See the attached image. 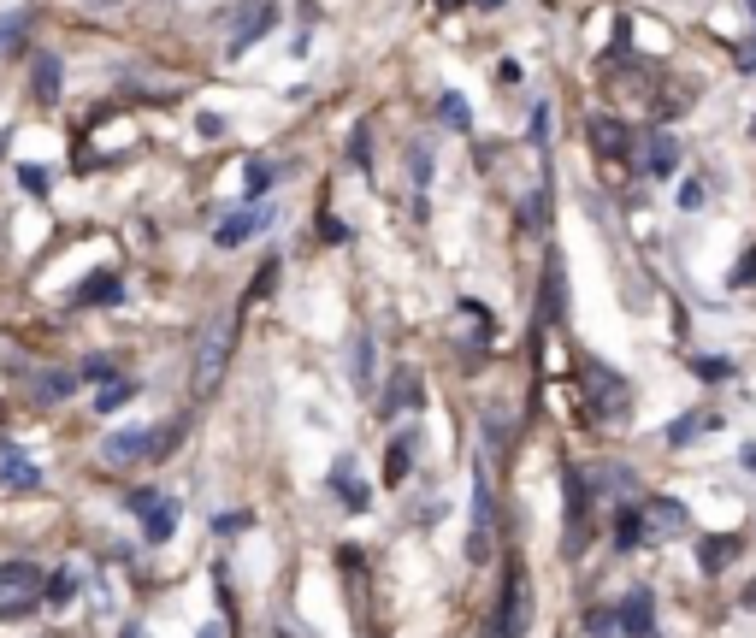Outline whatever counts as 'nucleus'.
I'll return each mask as SVG.
<instances>
[{"label": "nucleus", "mask_w": 756, "mask_h": 638, "mask_svg": "<svg viewBox=\"0 0 756 638\" xmlns=\"http://www.w3.org/2000/svg\"><path fill=\"white\" fill-rule=\"evenodd\" d=\"M739 550H745V538L721 532V538H703V544H697V562H703V574H721V568H727Z\"/></svg>", "instance_id": "nucleus-18"}, {"label": "nucleus", "mask_w": 756, "mask_h": 638, "mask_svg": "<svg viewBox=\"0 0 756 638\" xmlns=\"http://www.w3.org/2000/svg\"><path fill=\"white\" fill-rule=\"evenodd\" d=\"M644 172H650V178L680 172V142H674V136H650V148H644Z\"/></svg>", "instance_id": "nucleus-21"}, {"label": "nucleus", "mask_w": 756, "mask_h": 638, "mask_svg": "<svg viewBox=\"0 0 756 638\" xmlns=\"http://www.w3.org/2000/svg\"><path fill=\"white\" fill-rule=\"evenodd\" d=\"M479 6H503V0H479Z\"/></svg>", "instance_id": "nucleus-47"}, {"label": "nucleus", "mask_w": 756, "mask_h": 638, "mask_svg": "<svg viewBox=\"0 0 756 638\" xmlns=\"http://www.w3.org/2000/svg\"><path fill=\"white\" fill-rule=\"evenodd\" d=\"M438 119L455 130V136H467V130H473V107H467V95H455V89H449V95L438 101Z\"/></svg>", "instance_id": "nucleus-25"}, {"label": "nucleus", "mask_w": 756, "mask_h": 638, "mask_svg": "<svg viewBox=\"0 0 756 638\" xmlns=\"http://www.w3.org/2000/svg\"><path fill=\"white\" fill-rule=\"evenodd\" d=\"M367 142H373V130L355 125V136H349V166H361V172H373V154H367Z\"/></svg>", "instance_id": "nucleus-33"}, {"label": "nucleus", "mask_w": 756, "mask_h": 638, "mask_svg": "<svg viewBox=\"0 0 756 638\" xmlns=\"http://www.w3.org/2000/svg\"><path fill=\"white\" fill-rule=\"evenodd\" d=\"M178 503H172V497H160V503H154V509L142 514V538H148V544H166V538H172V532H178Z\"/></svg>", "instance_id": "nucleus-19"}, {"label": "nucleus", "mask_w": 756, "mask_h": 638, "mask_svg": "<svg viewBox=\"0 0 756 638\" xmlns=\"http://www.w3.org/2000/svg\"><path fill=\"white\" fill-rule=\"evenodd\" d=\"M414 438H420V432H414V426H408V432H396V438H390V455H384V485H402V479H408V473H414Z\"/></svg>", "instance_id": "nucleus-17"}, {"label": "nucleus", "mask_w": 756, "mask_h": 638, "mask_svg": "<svg viewBox=\"0 0 756 638\" xmlns=\"http://www.w3.org/2000/svg\"><path fill=\"white\" fill-rule=\"evenodd\" d=\"M585 136H591L603 154H627V130L615 125V119H591V125H585Z\"/></svg>", "instance_id": "nucleus-27"}, {"label": "nucleus", "mask_w": 756, "mask_h": 638, "mask_svg": "<svg viewBox=\"0 0 756 638\" xmlns=\"http://www.w3.org/2000/svg\"><path fill=\"white\" fill-rule=\"evenodd\" d=\"M491 550H497V497H491V473L479 467L473 473V538H467V556L491 562Z\"/></svg>", "instance_id": "nucleus-6"}, {"label": "nucleus", "mask_w": 756, "mask_h": 638, "mask_svg": "<svg viewBox=\"0 0 756 638\" xmlns=\"http://www.w3.org/2000/svg\"><path fill=\"white\" fill-rule=\"evenodd\" d=\"M420 396H426V390H420V373H414V367H396V379H390V390L378 396V414H384V420H396V414L420 408Z\"/></svg>", "instance_id": "nucleus-11"}, {"label": "nucleus", "mask_w": 756, "mask_h": 638, "mask_svg": "<svg viewBox=\"0 0 756 638\" xmlns=\"http://www.w3.org/2000/svg\"><path fill=\"white\" fill-rule=\"evenodd\" d=\"M349 384H355V390H373V337H367V331H361L355 349H349Z\"/></svg>", "instance_id": "nucleus-24"}, {"label": "nucleus", "mask_w": 756, "mask_h": 638, "mask_svg": "<svg viewBox=\"0 0 756 638\" xmlns=\"http://www.w3.org/2000/svg\"><path fill=\"white\" fill-rule=\"evenodd\" d=\"M231 343H237V319H213L207 331H201V349H195V373H189V384H195V396H213V384H219V373H225V361H231Z\"/></svg>", "instance_id": "nucleus-3"}, {"label": "nucleus", "mask_w": 756, "mask_h": 638, "mask_svg": "<svg viewBox=\"0 0 756 638\" xmlns=\"http://www.w3.org/2000/svg\"><path fill=\"white\" fill-rule=\"evenodd\" d=\"M24 36H30V6L0 12V54H18V48H24Z\"/></svg>", "instance_id": "nucleus-23"}, {"label": "nucleus", "mask_w": 756, "mask_h": 638, "mask_svg": "<svg viewBox=\"0 0 756 638\" xmlns=\"http://www.w3.org/2000/svg\"><path fill=\"white\" fill-rule=\"evenodd\" d=\"M644 538H650L644 509H638V503H627V509H621V520H615V550H638Z\"/></svg>", "instance_id": "nucleus-22"}, {"label": "nucleus", "mask_w": 756, "mask_h": 638, "mask_svg": "<svg viewBox=\"0 0 756 638\" xmlns=\"http://www.w3.org/2000/svg\"><path fill=\"white\" fill-rule=\"evenodd\" d=\"M562 485H567V544H562V550L579 562V556H585V538H591V503H597V479H591L585 467H567Z\"/></svg>", "instance_id": "nucleus-4"}, {"label": "nucleus", "mask_w": 756, "mask_h": 638, "mask_svg": "<svg viewBox=\"0 0 756 638\" xmlns=\"http://www.w3.org/2000/svg\"><path fill=\"white\" fill-rule=\"evenodd\" d=\"M119 638H148V627H136V621H130V627H119Z\"/></svg>", "instance_id": "nucleus-44"}, {"label": "nucleus", "mask_w": 756, "mask_h": 638, "mask_svg": "<svg viewBox=\"0 0 756 638\" xmlns=\"http://www.w3.org/2000/svg\"><path fill=\"white\" fill-rule=\"evenodd\" d=\"M585 408H591V420H621V414L632 408L627 379L609 373L603 361H591V367H585Z\"/></svg>", "instance_id": "nucleus-5"}, {"label": "nucleus", "mask_w": 756, "mask_h": 638, "mask_svg": "<svg viewBox=\"0 0 756 638\" xmlns=\"http://www.w3.org/2000/svg\"><path fill=\"white\" fill-rule=\"evenodd\" d=\"M154 444V432H142V426H125V432H113L107 444H101V461L107 467H130V461H142Z\"/></svg>", "instance_id": "nucleus-13"}, {"label": "nucleus", "mask_w": 756, "mask_h": 638, "mask_svg": "<svg viewBox=\"0 0 756 638\" xmlns=\"http://www.w3.org/2000/svg\"><path fill=\"white\" fill-rule=\"evenodd\" d=\"M751 18H756V0H751Z\"/></svg>", "instance_id": "nucleus-48"}, {"label": "nucleus", "mask_w": 756, "mask_h": 638, "mask_svg": "<svg viewBox=\"0 0 756 638\" xmlns=\"http://www.w3.org/2000/svg\"><path fill=\"white\" fill-rule=\"evenodd\" d=\"M178 432H184V420H172V426H154V444H148V455H172V449H178Z\"/></svg>", "instance_id": "nucleus-35"}, {"label": "nucleus", "mask_w": 756, "mask_h": 638, "mask_svg": "<svg viewBox=\"0 0 756 638\" xmlns=\"http://www.w3.org/2000/svg\"><path fill=\"white\" fill-rule=\"evenodd\" d=\"M18 184H24L30 195H48V184H54V178H48L42 166H18Z\"/></svg>", "instance_id": "nucleus-37"}, {"label": "nucleus", "mask_w": 756, "mask_h": 638, "mask_svg": "<svg viewBox=\"0 0 756 638\" xmlns=\"http://www.w3.org/2000/svg\"><path fill=\"white\" fill-rule=\"evenodd\" d=\"M272 178H278V166H272V160H260V154H254L249 166H243V190H249V201H260V195L272 190Z\"/></svg>", "instance_id": "nucleus-28"}, {"label": "nucleus", "mask_w": 756, "mask_h": 638, "mask_svg": "<svg viewBox=\"0 0 756 638\" xmlns=\"http://www.w3.org/2000/svg\"><path fill=\"white\" fill-rule=\"evenodd\" d=\"M154 503H160V491H130V497H125V509H130V514H148Z\"/></svg>", "instance_id": "nucleus-42"}, {"label": "nucleus", "mask_w": 756, "mask_h": 638, "mask_svg": "<svg viewBox=\"0 0 756 638\" xmlns=\"http://www.w3.org/2000/svg\"><path fill=\"white\" fill-rule=\"evenodd\" d=\"M77 585H83V579L71 574V568H60V574H48V603H71V597H77Z\"/></svg>", "instance_id": "nucleus-31"}, {"label": "nucleus", "mask_w": 756, "mask_h": 638, "mask_svg": "<svg viewBox=\"0 0 756 638\" xmlns=\"http://www.w3.org/2000/svg\"><path fill=\"white\" fill-rule=\"evenodd\" d=\"M0 455H6V461H0V485H6V491H36V485H42V467H36V461H24L12 444L0 449Z\"/></svg>", "instance_id": "nucleus-16"}, {"label": "nucleus", "mask_w": 756, "mask_h": 638, "mask_svg": "<svg viewBox=\"0 0 756 638\" xmlns=\"http://www.w3.org/2000/svg\"><path fill=\"white\" fill-rule=\"evenodd\" d=\"M36 603H48V574L36 562H0V621H18Z\"/></svg>", "instance_id": "nucleus-2"}, {"label": "nucleus", "mask_w": 756, "mask_h": 638, "mask_svg": "<svg viewBox=\"0 0 756 638\" xmlns=\"http://www.w3.org/2000/svg\"><path fill=\"white\" fill-rule=\"evenodd\" d=\"M408 166H414V184L426 190V178H432V154H426V148H408Z\"/></svg>", "instance_id": "nucleus-40"}, {"label": "nucleus", "mask_w": 756, "mask_h": 638, "mask_svg": "<svg viewBox=\"0 0 756 638\" xmlns=\"http://www.w3.org/2000/svg\"><path fill=\"white\" fill-rule=\"evenodd\" d=\"M272 225V207H260L254 201L249 213H231V219H219L213 225V249H237V243H249L254 231H266Z\"/></svg>", "instance_id": "nucleus-10"}, {"label": "nucleus", "mask_w": 756, "mask_h": 638, "mask_svg": "<svg viewBox=\"0 0 756 638\" xmlns=\"http://www.w3.org/2000/svg\"><path fill=\"white\" fill-rule=\"evenodd\" d=\"M638 509H644L650 538H686V532H692V514H686V503H680V497H644Z\"/></svg>", "instance_id": "nucleus-9"}, {"label": "nucleus", "mask_w": 756, "mask_h": 638, "mask_svg": "<svg viewBox=\"0 0 756 638\" xmlns=\"http://www.w3.org/2000/svg\"><path fill=\"white\" fill-rule=\"evenodd\" d=\"M195 638H225V627H213V621H207V627H201Z\"/></svg>", "instance_id": "nucleus-45"}, {"label": "nucleus", "mask_w": 756, "mask_h": 638, "mask_svg": "<svg viewBox=\"0 0 756 638\" xmlns=\"http://www.w3.org/2000/svg\"><path fill=\"white\" fill-rule=\"evenodd\" d=\"M550 119H556V113H550V101H538V107H532V125H526L532 148H544V142H550Z\"/></svg>", "instance_id": "nucleus-34"}, {"label": "nucleus", "mask_w": 756, "mask_h": 638, "mask_svg": "<svg viewBox=\"0 0 756 638\" xmlns=\"http://www.w3.org/2000/svg\"><path fill=\"white\" fill-rule=\"evenodd\" d=\"M125 402H136V384L130 379H107L101 390H95V414H119Z\"/></svg>", "instance_id": "nucleus-26"}, {"label": "nucleus", "mask_w": 756, "mask_h": 638, "mask_svg": "<svg viewBox=\"0 0 756 638\" xmlns=\"http://www.w3.org/2000/svg\"><path fill=\"white\" fill-rule=\"evenodd\" d=\"M243 526H249V514H243V509H231V514H219V520H213V532H219V538H237Z\"/></svg>", "instance_id": "nucleus-38"}, {"label": "nucleus", "mask_w": 756, "mask_h": 638, "mask_svg": "<svg viewBox=\"0 0 756 638\" xmlns=\"http://www.w3.org/2000/svg\"><path fill=\"white\" fill-rule=\"evenodd\" d=\"M692 367H697V379H727V373H733L727 361H692Z\"/></svg>", "instance_id": "nucleus-43"}, {"label": "nucleus", "mask_w": 756, "mask_h": 638, "mask_svg": "<svg viewBox=\"0 0 756 638\" xmlns=\"http://www.w3.org/2000/svg\"><path fill=\"white\" fill-rule=\"evenodd\" d=\"M479 426H485V444L497 449V461H503L508 449H514V438H508V420L497 414V408H485V414H479Z\"/></svg>", "instance_id": "nucleus-29"}, {"label": "nucleus", "mask_w": 756, "mask_h": 638, "mask_svg": "<svg viewBox=\"0 0 756 638\" xmlns=\"http://www.w3.org/2000/svg\"><path fill=\"white\" fill-rule=\"evenodd\" d=\"M621 638H662V627H656V591L650 585H632L621 597Z\"/></svg>", "instance_id": "nucleus-8"}, {"label": "nucleus", "mask_w": 756, "mask_h": 638, "mask_svg": "<svg viewBox=\"0 0 756 638\" xmlns=\"http://www.w3.org/2000/svg\"><path fill=\"white\" fill-rule=\"evenodd\" d=\"M77 379H113V361H107V355H89V361L77 367Z\"/></svg>", "instance_id": "nucleus-41"}, {"label": "nucleus", "mask_w": 756, "mask_h": 638, "mask_svg": "<svg viewBox=\"0 0 756 638\" xmlns=\"http://www.w3.org/2000/svg\"><path fill=\"white\" fill-rule=\"evenodd\" d=\"M278 30V6L272 0H243L237 6V18H231V54H249L260 36H272Z\"/></svg>", "instance_id": "nucleus-7"}, {"label": "nucleus", "mask_w": 756, "mask_h": 638, "mask_svg": "<svg viewBox=\"0 0 756 638\" xmlns=\"http://www.w3.org/2000/svg\"><path fill=\"white\" fill-rule=\"evenodd\" d=\"M331 491H337V503H343V509H355V514L373 503V491L361 485V473H355V461H349V455L331 467Z\"/></svg>", "instance_id": "nucleus-14"}, {"label": "nucleus", "mask_w": 756, "mask_h": 638, "mask_svg": "<svg viewBox=\"0 0 756 638\" xmlns=\"http://www.w3.org/2000/svg\"><path fill=\"white\" fill-rule=\"evenodd\" d=\"M272 284H278V260H266V266H260V272H254L249 296H254V302H266V296H272Z\"/></svg>", "instance_id": "nucleus-36"}, {"label": "nucleus", "mask_w": 756, "mask_h": 638, "mask_svg": "<svg viewBox=\"0 0 756 638\" xmlns=\"http://www.w3.org/2000/svg\"><path fill=\"white\" fill-rule=\"evenodd\" d=\"M674 201H680L686 213H697V207H703V184H697V178H686V184L674 190Z\"/></svg>", "instance_id": "nucleus-39"}, {"label": "nucleus", "mask_w": 756, "mask_h": 638, "mask_svg": "<svg viewBox=\"0 0 756 638\" xmlns=\"http://www.w3.org/2000/svg\"><path fill=\"white\" fill-rule=\"evenodd\" d=\"M77 367H54V373H36V379H30V396H36V402H60V396H71V390H77Z\"/></svg>", "instance_id": "nucleus-20"}, {"label": "nucleus", "mask_w": 756, "mask_h": 638, "mask_svg": "<svg viewBox=\"0 0 756 638\" xmlns=\"http://www.w3.org/2000/svg\"><path fill=\"white\" fill-rule=\"evenodd\" d=\"M532 627V579H526V562L508 556V574H503V597L491 609V633L485 638H526Z\"/></svg>", "instance_id": "nucleus-1"}, {"label": "nucleus", "mask_w": 756, "mask_h": 638, "mask_svg": "<svg viewBox=\"0 0 756 638\" xmlns=\"http://www.w3.org/2000/svg\"><path fill=\"white\" fill-rule=\"evenodd\" d=\"M30 95H36V107H60V60L54 54L30 60Z\"/></svg>", "instance_id": "nucleus-15"}, {"label": "nucleus", "mask_w": 756, "mask_h": 638, "mask_svg": "<svg viewBox=\"0 0 756 638\" xmlns=\"http://www.w3.org/2000/svg\"><path fill=\"white\" fill-rule=\"evenodd\" d=\"M739 603H745V609H756V585H751V591H745V597H739Z\"/></svg>", "instance_id": "nucleus-46"}, {"label": "nucleus", "mask_w": 756, "mask_h": 638, "mask_svg": "<svg viewBox=\"0 0 756 638\" xmlns=\"http://www.w3.org/2000/svg\"><path fill=\"white\" fill-rule=\"evenodd\" d=\"M585 633L591 638H621V609H591V615H585Z\"/></svg>", "instance_id": "nucleus-30"}, {"label": "nucleus", "mask_w": 756, "mask_h": 638, "mask_svg": "<svg viewBox=\"0 0 756 638\" xmlns=\"http://www.w3.org/2000/svg\"><path fill=\"white\" fill-rule=\"evenodd\" d=\"M107 302H125V278L119 272H89L83 284H77V296H71V308H107Z\"/></svg>", "instance_id": "nucleus-12"}, {"label": "nucleus", "mask_w": 756, "mask_h": 638, "mask_svg": "<svg viewBox=\"0 0 756 638\" xmlns=\"http://www.w3.org/2000/svg\"><path fill=\"white\" fill-rule=\"evenodd\" d=\"M703 426H715L709 414H680L674 426H668V444H692V432H703Z\"/></svg>", "instance_id": "nucleus-32"}]
</instances>
